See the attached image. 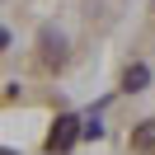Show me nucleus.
<instances>
[{
    "mask_svg": "<svg viewBox=\"0 0 155 155\" xmlns=\"http://www.w3.org/2000/svg\"><path fill=\"white\" fill-rule=\"evenodd\" d=\"M80 117H57V127H52V136H47V150H71V146L80 141Z\"/></svg>",
    "mask_w": 155,
    "mask_h": 155,
    "instance_id": "nucleus-1",
    "label": "nucleus"
},
{
    "mask_svg": "<svg viewBox=\"0 0 155 155\" xmlns=\"http://www.w3.org/2000/svg\"><path fill=\"white\" fill-rule=\"evenodd\" d=\"M146 80H150V71H146L141 61H136V66H127V75H122V89H127V94H141V89H146Z\"/></svg>",
    "mask_w": 155,
    "mask_h": 155,
    "instance_id": "nucleus-4",
    "label": "nucleus"
},
{
    "mask_svg": "<svg viewBox=\"0 0 155 155\" xmlns=\"http://www.w3.org/2000/svg\"><path fill=\"white\" fill-rule=\"evenodd\" d=\"M132 150H141V155L155 150V117H146V122L132 127Z\"/></svg>",
    "mask_w": 155,
    "mask_h": 155,
    "instance_id": "nucleus-2",
    "label": "nucleus"
},
{
    "mask_svg": "<svg viewBox=\"0 0 155 155\" xmlns=\"http://www.w3.org/2000/svg\"><path fill=\"white\" fill-rule=\"evenodd\" d=\"M42 61H47V66H61V61H66V42H61V33H42Z\"/></svg>",
    "mask_w": 155,
    "mask_h": 155,
    "instance_id": "nucleus-3",
    "label": "nucleus"
}]
</instances>
